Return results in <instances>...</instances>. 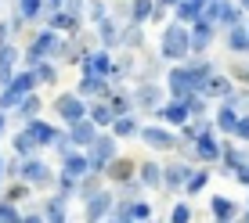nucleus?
I'll list each match as a JSON object with an SVG mask.
<instances>
[{
	"mask_svg": "<svg viewBox=\"0 0 249 223\" xmlns=\"http://www.w3.org/2000/svg\"><path fill=\"white\" fill-rule=\"evenodd\" d=\"M188 47H192L188 32L181 29V25H170L166 36H162V54L166 58H181V54H188Z\"/></svg>",
	"mask_w": 249,
	"mask_h": 223,
	"instance_id": "1",
	"label": "nucleus"
},
{
	"mask_svg": "<svg viewBox=\"0 0 249 223\" xmlns=\"http://www.w3.org/2000/svg\"><path fill=\"white\" fill-rule=\"evenodd\" d=\"M58 115L69 123H83V105L80 97H58Z\"/></svg>",
	"mask_w": 249,
	"mask_h": 223,
	"instance_id": "2",
	"label": "nucleus"
},
{
	"mask_svg": "<svg viewBox=\"0 0 249 223\" xmlns=\"http://www.w3.org/2000/svg\"><path fill=\"white\" fill-rule=\"evenodd\" d=\"M29 87H33V76H18V80H15V87L7 90L4 97H0V105H15V101H18V97H22V94L29 90Z\"/></svg>",
	"mask_w": 249,
	"mask_h": 223,
	"instance_id": "3",
	"label": "nucleus"
},
{
	"mask_svg": "<svg viewBox=\"0 0 249 223\" xmlns=\"http://www.w3.org/2000/svg\"><path fill=\"white\" fill-rule=\"evenodd\" d=\"M144 141H148L152 148H174V137L166 130H144Z\"/></svg>",
	"mask_w": 249,
	"mask_h": 223,
	"instance_id": "4",
	"label": "nucleus"
},
{
	"mask_svg": "<svg viewBox=\"0 0 249 223\" xmlns=\"http://www.w3.org/2000/svg\"><path fill=\"white\" fill-rule=\"evenodd\" d=\"M29 137H33L36 144H51V141H54V130L44 126V123H33V126H29Z\"/></svg>",
	"mask_w": 249,
	"mask_h": 223,
	"instance_id": "5",
	"label": "nucleus"
},
{
	"mask_svg": "<svg viewBox=\"0 0 249 223\" xmlns=\"http://www.w3.org/2000/svg\"><path fill=\"white\" fill-rule=\"evenodd\" d=\"M44 50H62V44H58V40H54V36H51V32H47V36H40V40H36V47H33V54H44Z\"/></svg>",
	"mask_w": 249,
	"mask_h": 223,
	"instance_id": "6",
	"label": "nucleus"
},
{
	"mask_svg": "<svg viewBox=\"0 0 249 223\" xmlns=\"http://www.w3.org/2000/svg\"><path fill=\"white\" fill-rule=\"evenodd\" d=\"M105 68H108V58H105V54L87 58V76H98V72H105Z\"/></svg>",
	"mask_w": 249,
	"mask_h": 223,
	"instance_id": "7",
	"label": "nucleus"
},
{
	"mask_svg": "<svg viewBox=\"0 0 249 223\" xmlns=\"http://www.w3.org/2000/svg\"><path fill=\"white\" fill-rule=\"evenodd\" d=\"M108 155H112V141H98L94 144V166H101Z\"/></svg>",
	"mask_w": 249,
	"mask_h": 223,
	"instance_id": "8",
	"label": "nucleus"
},
{
	"mask_svg": "<svg viewBox=\"0 0 249 223\" xmlns=\"http://www.w3.org/2000/svg\"><path fill=\"white\" fill-rule=\"evenodd\" d=\"M87 166H94V162H87V159H80V155H69V176H83L87 173Z\"/></svg>",
	"mask_w": 249,
	"mask_h": 223,
	"instance_id": "9",
	"label": "nucleus"
},
{
	"mask_svg": "<svg viewBox=\"0 0 249 223\" xmlns=\"http://www.w3.org/2000/svg\"><path fill=\"white\" fill-rule=\"evenodd\" d=\"M112 115H116V108L112 105H94V123H112Z\"/></svg>",
	"mask_w": 249,
	"mask_h": 223,
	"instance_id": "10",
	"label": "nucleus"
},
{
	"mask_svg": "<svg viewBox=\"0 0 249 223\" xmlns=\"http://www.w3.org/2000/svg\"><path fill=\"white\" fill-rule=\"evenodd\" d=\"M11 62H15V50L4 47V50H0V83L7 80V68H11Z\"/></svg>",
	"mask_w": 249,
	"mask_h": 223,
	"instance_id": "11",
	"label": "nucleus"
},
{
	"mask_svg": "<svg viewBox=\"0 0 249 223\" xmlns=\"http://www.w3.org/2000/svg\"><path fill=\"white\" fill-rule=\"evenodd\" d=\"M188 115H192V112H188L184 105H170V108H166V119H170V123H184Z\"/></svg>",
	"mask_w": 249,
	"mask_h": 223,
	"instance_id": "12",
	"label": "nucleus"
},
{
	"mask_svg": "<svg viewBox=\"0 0 249 223\" xmlns=\"http://www.w3.org/2000/svg\"><path fill=\"white\" fill-rule=\"evenodd\" d=\"M231 47H235V50H249V32L235 29V32H231Z\"/></svg>",
	"mask_w": 249,
	"mask_h": 223,
	"instance_id": "13",
	"label": "nucleus"
},
{
	"mask_svg": "<svg viewBox=\"0 0 249 223\" xmlns=\"http://www.w3.org/2000/svg\"><path fill=\"white\" fill-rule=\"evenodd\" d=\"M199 4H202V0H188V4H181L177 15H181V18H199Z\"/></svg>",
	"mask_w": 249,
	"mask_h": 223,
	"instance_id": "14",
	"label": "nucleus"
},
{
	"mask_svg": "<svg viewBox=\"0 0 249 223\" xmlns=\"http://www.w3.org/2000/svg\"><path fill=\"white\" fill-rule=\"evenodd\" d=\"M108 173H112L116 180H126V176H130V173H134V166H130V162H116V166H112V169H108Z\"/></svg>",
	"mask_w": 249,
	"mask_h": 223,
	"instance_id": "15",
	"label": "nucleus"
},
{
	"mask_svg": "<svg viewBox=\"0 0 249 223\" xmlns=\"http://www.w3.org/2000/svg\"><path fill=\"white\" fill-rule=\"evenodd\" d=\"M213 212H217V216H231V212H235V205H231V202H224V198H213Z\"/></svg>",
	"mask_w": 249,
	"mask_h": 223,
	"instance_id": "16",
	"label": "nucleus"
},
{
	"mask_svg": "<svg viewBox=\"0 0 249 223\" xmlns=\"http://www.w3.org/2000/svg\"><path fill=\"white\" fill-rule=\"evenodd\" d=\"M199 155H202V159H213V155H217V144H213L206 133H202V144H199Z\"/></svg>",
	"mask_w": 249,
	"mask_h": 223,
	"instance_id": "17",
	"label": "nucleus"
},
{
	"mask_svg": "<svg viewBox=\"0 0 249 223\" xmlns=\"http://www.w3.org/2000/svg\"><path fill=\"white\" fill-rule=\"evenodd\" d=\"M25 176H29V180H47V173H44L40 162H29V166H25Z\"/></svg>",
	"mask_w": 249,
	"mask_h": 223,
	"instance_id": "18",
	"label": "nucleus"
},
{
	"mask_svg": "<svg viewBox=\"0 0 249 223\" xmlns=\"http://www.w3.org/2000/svg\"><path fill=\"white\" fill-rule=\"evenodd\" d=\"M105 209H108V194H98V202H90V209H87V212H90V220H94L98 212H105Z\"/></svg>",
	"mask_w": 249,
	"mask_h": 223,
	"instance_id": "19",
	"label": "nucleus"
},
{
	"mask_svg": "<svg viewBox=\"0 0 249 223\" xmlns=\"http://www.w3.org/2000/svg\"><path fill=\"white\" fill-rule=\"evenodd\" d=\"M134 18H137V22L148 18V0H137V4H134Z\"/></svg>",
	"mask_w": 249,
	"mask_h": 223,
	"instance_id": "20",
	"label": "nucleus"
},
{
	"mask_svg": "<svg viewBox=\"0 0 249 223\" xmlns=\"http://www.w3.org/2000/svg\"><path fill=\"white\" fill-rule=\"evenodd\" d=\"M76 141H80V144L90 141V126H87V123H76Z\"/></svg>",
	"mask_w": 249,
	"mask_h": 223,
	"instance_id": "21",
	"label": "nucleus"
},
{
	"mask_svg": "<svg viewBox=\"0 0 249 223\" xmlns=\"http://www.w3.org/2000/svg\"><path fill=\"white\" fill-rule=\"evenodd\" d=\"M0 223H18V216H15L11 205H0Z\"/></svg>",
	"mask_w": 249,
	"mask_h": 223,
	"instance_id": "22",
	"label": "nucleus"
},
{
	"mask_svg": "<svg viewBox=\"0 0 249 223\" xmlns=\"http://www.w3.org/2000/svg\"><path fill=\"white\" fill-rule=\"evenodd\" d=\"M188 216H192L188 205H177V209H174V223H188Z\"/></svg>",
	"mask_w": 249,
	"mask_h": 223,
	"instance_id": "23",
	"label": "nucleus"
},
{
	"mask_svg": "<svg viewBox=\"0 0 249 223\" xmlns=\"http://www.w3.org/2000/svg\"><path fill=\"white\" fill-rule=\"evenodd\" d=\"M159 176H162V173H159L156 166H144V180H148V184H159Z\"/></svg>",
	"mask_w": 249,
	"mask_h": 223,
	"instance_id": "24",
	"label": "nucleus"
},
{
	"mask_svg": "<svg viewBox=\"0 0 249 223\" xmlns=\"http://www.w3.org/2000/svg\"><path fill=\"white\" fill-rule=\"evenodd\" d=\"M210 94H228V83L224 80H210Z\"/></svg>",
	"mask_w": 249,
	"mask_h": 223,
	"instance_id": "25",
	"label": "nucleus"
},
{
	"mask_svg": "<svg viewBox=\"0 0 249 223\" xmlns=\"http://www.w3.org/2000/svg\"><path fill=\"white\" fill-rule=\"evenodd\" d=\"M22 11L25 15H36L40 11V0H22Z\"/></svg>",
	"mask_w": 249,
	"mask_h": 223,
	"instance_id": "26",
	"label": "nucleus"
},
{
	"mask_svg": "<svg viewBox=\"0 0 249 223\" xmlns=\"http://www.w3.org/2000/svg\"><path fill=\"white\" fill-rule=\"evenodd\" d=\"M22 115H25V119H33V115H36V101H33V97L22 105Z\"/></svg>",
	"mask_w": 249,
	"mask_h": 223,
	"instance_id": "27",
	"label": "nucleus"
},
{
	"mask_svg": "<svg viewBox=\"0 0 249 223\" xmlns=\"http://www.w3.org/2000/svg\"><path fill=\"white\" fill-rule=\"evenodd\" d=\"M116 133H134V123H130V119H119V123H116Z\"/></svg>",
	"mask_w": 249,
	"mask_h": 223,
	"instance_id": "28",
	"label": "nucleus"
},
{
	"mask_svg": "<svg viewBox=\"0 0 249 223\" xmlns=\"http://www.w3.org/2000/svg\"><path fill=\"white\" fill-rule=\"evenodd\" d=\"M51 223H62V202L51 205Z\"/></svg>",
	"mask_w": 249,
	"mask_h": 223,
	"instance_id": "29",
	"label": "nucleus"
},
{
	"mask_svg": "<svg viewBox=\"0 0 249 223\" xmlns=\"http://www.w3.org/2000/svg\"><path fill=\"white\" fill-rule=\"evenodd\" d=\"M130 216H137V220H144V216H148V205H134V209H130Z\"/></svg>",
	"mask_w": 249,
	"mask_h": 223,
	"instance_id": "30",
	"label": "nucleus"
},
{
	"mask_svg": "<svg viewBox=\"0 0 249 223\" xmlns=\"http://www.w3.org/2000/svg\"><path fill=\"white\" fill-rule=\"evenodd\" d=\"M238 137H249V119H242V123H238Z\"/></svg>",
	"mask_w": 249,
	"mask_h": 223,
	"instance_id": "31",
	"label": "nucleus"
},
{
	"mask_svg": "<svg viewBox=\"0 0 249 223\" xmlns=\"http://www.w3.org/2000/svg\"><path fill=\"white\" fill-rule=\"evenodd\" d=\"M69 4H72V15H76V11H80V4H83V0H69Z\"/></svg>",
	"mask_w": 249,
	"mask_h": 223,
	"instance_id": "32",
	"label": "nucleus"
},
{
	"mask_svg": "<svg viewBox=\"0 0 249 223\" xmlns=\"http://www.w3.org/2000/svg\"><path fill=\"white\" fill-rule=\"evenodd\" d=\"M25 223H40V220H36V216H33V220H25Z\"/></svg>",
	"mask_w": 249,
	"mask_h": 223,
	"instance_id": "33",
	"label": "nucleus"
},
{
	"mask_svg": "<svg viewBox=\"0 0 249 223\" xmlns=\"http://www.w3.org/2000/svg\"><path fill=\"white\" fill-rule=\"evenodd\" d=\"M0 36H4V25H0Z\"/></svg>",
	"mask_w": 249,
	"mask_h": 223,
	"instance_id": "34",
	"label": "nucleus"
},
{
	"mask_svg": "<svg viewBox=\"0 0 249 223\" xmlns=\"http://www.w3.org/2000/svg\"><path fill=\"white\" fill-rule=\"evenodd\" d=\"M162 4H174V0H162Z\"/></svg>",
	"mask_w": 249,
	"mask_h": 223,
	"instance_id": "35",
	"label": "nucleus"
},
{
	"mask_svg": "<svg viewBox=\"0 0 249 223\" xmlns=\"http://www.w3.org/2000/svg\"><path fill=\"white\" fill-rule=\"evenodd\" d=\"M242 4H246V7H249V0H242Z\"/></svg>",
	"mask_w": 249,
	"mask_h": 223,
	"instance_id": "36",
	"label": "nucleus"
}]
</instances>
